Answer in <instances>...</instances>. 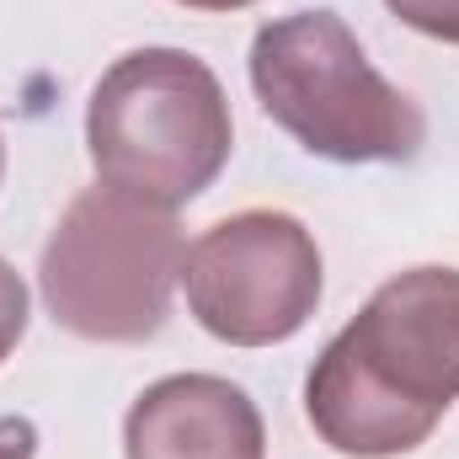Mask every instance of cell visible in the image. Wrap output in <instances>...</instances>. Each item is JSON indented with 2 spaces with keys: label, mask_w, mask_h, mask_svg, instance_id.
<instances>
[{
  "label": "cell",
  "mask_w": 459,
  "mask_h": 459,
  "mask_svg": "<svg viewBox=\"0 0 459 459\" xmlns=\"http://www.w3.org/2000/svg\"><path fill=\"white\" fill-rule=\"evenodd\" d=\"M459 401V267H411L326 342L305 417L347 459H395L433 438Z\"/></svg>",
  "instance_id": "cell-1"
},
{
  "label": "cell",
  "mask_w": 459,
  "mask_h": 459,
  "mask_svg": "<svg viewBox=\"0 0 459 459\" xmlns=\"http://www.w3.org/2000/svg\"><path fill=\"white\" fill-rule=\"evenodd\" d=\"M86 150L97 182L182 209L204 198L235 150V123L220 75L187 48H134L113 59L86 108Z\"/></svg>",
  "instance_id": "cell-2"
},
{
  "label": "cell",
  "mask_w": 459,
  "mask_h": 459,
  "mask_svg": "<svg viewBox=\"0 0 459 459\" xmlns=\"http://www.w3.org/2000/svg\"><path fill=\"white\" fill-rule=\"evenodd\" d=\"M251 91L299 150L337 166H401L428 144L422 108L390 86L337 11H294L251 38Z\"/></svg>",
  "instance_id": "cell-3"
},
{
  "label": "cell",
  "mask_w": 459,
  "mask_h": 459,
  "mask_svg": "<svg viewBox=\"0 0 459 459\" xmlns=\"http://www.w3.org/2000/svg\"><path fill=\"white\" fill-rule=\"evenodd\" d=\"M182 256L187 246L171 209L97 182L59 214L38 262V289L54 326L81 342H150L171 316Z\"/></svg>",
  "instance_id": "cell-4"
},
{
  "label": "cell",
  "mask_w": 459,
  "mask_h": 459,
  "mask_svg": "<svg viewBox=\"0 0 459 459\" xmlns=\"http://www.w3.org/2000/svg\"><path fill=\"white\" fill-rule=\"evenodd\" d=\"M321 246L283 209H240L182 256L193 321L230 347H273L310 326L321 305Z\"/></svg>",
  "instance_id": "cell-5"
},
{
  "label": "cell",
  "mask_w": 459,
  "mask_h": 459,
  "mask_svg": "<svg viewBox=\"0 0 459 459\" xmlns=\"http://www.w3.org/2000/svg\"><path fill=\"white\" fill-rule=\"evenodd\" d=\"M128 459H267L256 401L220 374L155 379L123 417Z\"/></svg>",
  "instance_id": "cell-6"
},
{
  "label": "cell",
  "mask_w": 459,
  "mask_h": 459,
  "mask_svg": "<svg viewBox=\"0 0 459 459\" xmlns=\"http://www.w3.org/2000/svg\"><path fill=\"white\" fill-rule=\"evenodd\" d=\"M385 5H390V16H401L411 32L459 48V0H385Z\"/></svg>",
  "instance_id": "cell-7"
},
{
  "label": "cell",
  "mask_w": 459,
  "mask_h": 459,
  "mask_svg": "<svg viewBox=\"0 0 459 459\" xmlns=\"http://www.w3.org/2000/svg\"><path fill=\"white\" fill-rule=\"evenodd\" d=\"M27 283H22V273L0 256V363L16 352V342L27 337Z\"/></svg>",
  "instance_id": "cell-8"
},
{
  "label": "cell",
  "mask_w": 459,
  "mask_h": 459,
  "mask_svg": "<svg viewBox=\"0 0 459 459\" xmlns=\"http://www.w3.org/2000/svg\"><path fill=\"white\" fill-rule=\"evenodd\" d=\"M32 455H38L32 417H0V459H32Z\"/></svg>",
  "instance_id": "cell-9"
},
{
  "label": "cell",
  "mask_w": 459,
  "mask_h": 459,
  "mask_svg": "<svg viewBox=\"0 0 459 459\" xmlns=\"http://www.w3.org/2000/svg\"><path fill=\"white\" fill-rule=\"evenodd\" d=\"M177 5H187V11H246L256 0H177Z\"/></svg>",
  "instance_id": "cell-10"
},
{
  "label": "cell",
  "mask_w": 459,
  "mask_h": 459,
  "mask_svg": "<svg viewBox=\"0 0 459 459\" xmlns=\"http://www.w3.org/2000/svg\"><path fill=\"white\" fill-rule=\"evenodd\" d=\"M0 177H5V144H0Z\"/></svg>",
  "instance_id": "cell-11"
}]
</instances>
